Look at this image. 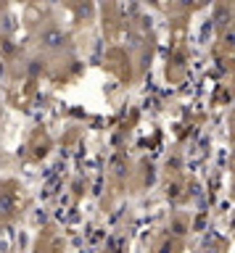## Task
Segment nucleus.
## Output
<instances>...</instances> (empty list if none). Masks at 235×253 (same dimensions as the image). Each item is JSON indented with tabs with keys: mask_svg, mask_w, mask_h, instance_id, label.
Returning a JSON list of instances; mask_svg holds the SVG:
<instances>
[{
	"mask_svg": "<svg viewBox=\"0 0 235 253\" xmlns=\"http://www.w3.org/2000/svg\"><path fill=\"white\" fill-rule=\"evenodd\" d=\"M24 209V187L13 179H0V224H8Z\"/></svg>",
	"mask_w": 235,
	"mask_h": 253,
	"instance_id": "f257e3e1",
	"label": "nucleus"
},
{
	"mask_svg": "<svg viewBox=\"0 0 235 253\" xmlns=\"http://www.w3.org/2000/svg\"><path fill=\"white\" fill-rule=\"evenodd\" d=\"M40 42L45 47H61L66 42V35H64V32H58V29H45L40 35Z\"/></svg>",
	"mask_w": 235,
	"mask_h": 253,
	"instance_id": "f03ea898",
	"label": "nucleus"
},
{
	"mask_svg": "<svg viewBox=\"0 0 235 253\" xmlns=\"http://www.w3.org/2000/svg\"><path fill=\"white\" fill-rule=\"evenodd\" d=\"M180 5H185V8H193V5H195V0H180Z\"/></svg>",
	"mask_w": 235,
	"mask_h": 253,
	"instance_id": "7ed1b4c3",
	"label": "nucleus"
}]
</instances>
